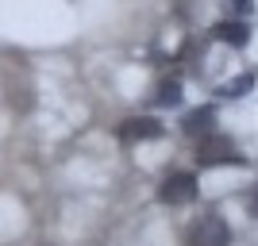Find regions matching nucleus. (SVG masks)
Masks as SVG:
<instances>
[{
    "label": "nucleus",
    "mask_w": 258,
    "mask_h": 246,
    "mask_svg": "<svg viewBox=\"0 0 258 246\" xmlns=\"http://www.w3.org/2000/svg\"><path fill=\"white\" fill-rule=\"evenodd\" d=\"M231 12H239V16H243V12H250V0H231Z\"/></svg>",
    "instance_id": "nucleus-9"
},
{
    "label": "nucleus",
    "mask_w": 258,
    "mask_h": 246,
    "mask_svg": "<svg viewBox=\"0 0 258 246\" xmlns=\"http://www.w3.org/2000/svg\"><path fill=\"white\" fill-rule=\"evenodd\" d=\"M212 123H216V108H197L185 116V135H212Z\"/></svg>",
    "instance_id": "nucleus-6"
},
{
    "label": "nucleus",
    "mask_w": 258,
    "mask_h": 246,
    "mask_svg": "<svg viewBox=\"0 0 258 246\" xmlns=\"http://www.w3.org/2000/svg\"><path fill=\"white\" fill-rule=\"evenodd\" d=\"M197 161H201V170H212V166H243V154L235 150V142L224 139V135H205V139L197 142Z\"/></svg>",
    "instance_id": "nucleus-1"
},
{
    "label": "nucleus",
    "mask_w": 258,
    "mask_h": 246,
    "mask_svg": "<svg viewBox=\"0 0 258 246\" xmlns=\"http://www.w3.org/2000/svg\"><path fill=\"white\" fill-rule=\"evenodd\" d=\"M189 242L193 246H227L231 242V231H227V223L220 219V215H205V219L193 227Z\"/></svg>",
    "instance_id": "nucleus-2"
},
{
    "label": "nucleus",
    "mask_w": 258,
    "mask_h": 246,
    "mask_svg": "<svg viewBox=\"0 0 258 246\" xmlns=\"http://www.w3.org/2000/svg\"><path fill=\"white\" fill-rule=\"evenodd\" d=\"M158 104H166V108H173V104H181V85H177V81H166V85L158 89Z\"/></svg>",
    "instance_id": "nucleus-8"
},
{
    "label": "nucleus",
    "mask_w": 258,
    "mask_h": 246,
    "mask_svg": "<svg viewBox=\"0 0 258 246\" xmlns=\"http://www.w3.org/2000/svg\"><path fill=\"white\" fill-rule=\"evenodd\" d=\"M212 35L220 39V43L235 46V50H243V46L250 43V27H247V23H239V20H224V23H216Z\"/></svg>",
    "instance_id": "nucleus-5"
},
{
    "label": "nucleus",
    "mask_w": 258,
    "mask_h": 246,
    "mask_svg": "<svg viewBox=\"0 0 258 246\" xmlns=\"http://www.w3.org/2000/svg\"><path fill=\"white\" fill-rule=\"evenodd\" d=\"M254 85V73H243V77H235V81H227V85H220V97H227V100H239V97H247V89Z\"/></svg>",
    "instance_id": "nucleus-7"
},
{
    "label": "nucleus",
    "mask_w": 258,
    "mask_h": 246,
    "mask_svg": "<svg viewBox=\"0 0 258 246\" xmlns=\"http://www.w3.org/2000/svg\"><path fill=\"white\" fill-rule=\"evenodd\" d=\"M197 196V177L193 173H173V177H166L158 189V200L162 204H189Z\"/></svg>",
    "instance_id": "nucleus-3"
},
{
    "label": "nucleus",
    "mask_w": 258,
    "mask_h": 246,
    "mask_svg": "<svg viewBox=\"0 0 258 246\" xmlns=\"http://www.w3.org/2000/svg\"><path fill=\"white\" fill-rule=\"evenodd\" d=\"M119 139H123V142H151V139H162V123H158V119H151V116L123 119Z\"/></svg>",
    "instance_id": "nucleus-4"
}]
</instances>
